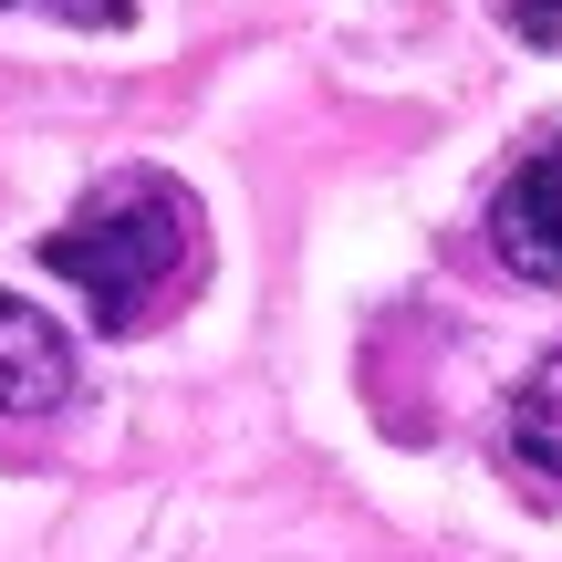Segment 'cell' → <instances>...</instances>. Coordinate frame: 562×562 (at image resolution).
<instances>
[{
  "label": "cell",
  "mask_w": 562,
  "mask_h": 562,
  "mask_svg": "<svg viewBox=\"0 0 562 562\" xmlns=\"http://www.w3.org/2000/svg\"><path fill=\"white\" fill-rule=\"evenodd\" d=\"M178 250H188V188H167V178H115L83 220H63L53 240H42V261L94 302L104 334H136L146 302H157V281L178 271Z\"/></svg>",
  "instance_id": "1"
},
{
  "label": "cell",
  "mask_w": 562,
  "mask_h": 562,
  "mask_svg": "<svg viewBox=\"0 0 562 562\" xmlns=\"http://www.w3.org/2000/svg\"><path fill=\"white\" fill-rule=\"evenodd\" d=\"M490 250L521 281H562V146H542V157H521L501 178V199H490Z\"/></svg>",
  "instance_id": "2"
},
{
  "label": "cell",
  "mask_w": 562,
  "mask_h": 562,
  "mask_svg": "<svg viewBox=\"0 0 562 562\" xmlns=\"http://www.w3.org/2000/svg\"><path fill=\"white\" fill-rule=\"evenodd\" d=\"M63 396H74V344L0 292V417H53Z\"/></svg>",
  "instance_id": "3"
},
{
  "label": "cell",
  "mask_w": 562,
  "mask_h": 562,
  "mask_svg": "<svg viewBox=\"0 0 562 562\" xmlns=\"http://www.w3.org/2000/svg\"><path fill=\"white\" fill-rule=\"evenodd\" d=\"M510 459L531 480H562V355H542L521 375V396H510Z\"/></svg>",
  "instance_id": "4"
},
{
  "label": "cell",
  "mask_w": 562,
  "mask_h": 562,
  "mask_svg": "<svg viewBox=\"0 0 562 562\" xmlns=\"http://www.w3.org/2000/svg\"><path fill=\"white\" fill-rule=\"evenodd\" d=\"M0 11H53V21H83V32H125L136 0H0Z\"/></svg>",
  "instance_id": "5"
},
{
  "label": "cell",
  "mask_w": 562,
  "mask_h": 562,
  "mask_svg": "<svg viewBox=\"0 0 562 562\" xmlns=\"http://www.w3.org/2000/svg\"><path fill=\"white\" fill-rule=\"evenodd\" d=\"M510 21H521V42H562V0H510Z\"/></svg>",
  "instance_id": "6"
}]
</instances>
